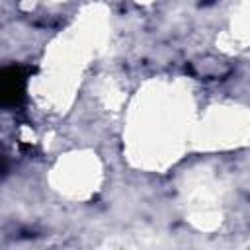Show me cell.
Wrapping results in <instances>:
<instances>
[{
	"label": "cell",
	"instance_id": "cell-1",
	"mask_svg": "<svg viewBox=\"0 0 250 250\" xmlns=\"http://www.w3.org/2000/svg\"><path fill=\"white\" fill-rule=\"evenodd\" d=\"M25 70L20 64H10L2 70V105L16 107L23 100Z\"/></svg>",
	"mask_w": 250,
	"mask_h": 250
},
{
	"label": "cell",
	"instance_id": "cell-2",
	"mask_svg": "<svg viewBox=\"0 0 250 250\" xmlns=\"http://www.w3.org/2000/svg\"><path fill=\"white\" fill-rule=\"evenodd\" d=\"M209 2H213V0H201V4H209Z\"/></svg>",
	"mask_w": 250,
	"mask_h": 250
}]
</instances>
